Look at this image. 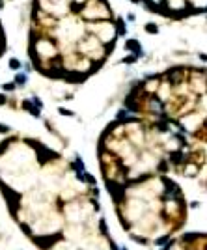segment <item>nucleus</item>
Segmentation results:
<instances>
[{
  "instance_id": "5",
  "label": "nucleus",
  "mask_w": 207,
  "mask_h": 250,
  "mask_svg": "<svg viewBox=\"0 0 207 250\" xmlns=\"http://www.w3.org/2000/svg\"><path fill=\"white\" fill-rule=\"evenodd\" d=\"M4 101H6V99H4V95H0V103H4Z\"/></svg>"
},
{
  "instance_id": "6",
  "label": "nucleus",
  "mask_w": 207,
  "mask_h": 250,
  "mask_svg": "<svg viewBox=\"0 0 207 250\" xmlns=\"http://www.w3.org/2000/svg\"><path fill=\"white\" fill-rule=\"evenodd\" d=\"M123 250H125V248H123Z\"/></svg>"
},
{
  "instance_id": "2",
  "label": "nucleus",
  "mask_w": 207,
  "mask_h": 250,
  "mask_svg": "<svg viewBox=\"0 0 207 250\" xmlns=\"http://www.w3.org/2000/svg\"><path fill=\"white\" fill-rule=\"evenodd\" d=\"M9 65H11V69H19V67H21L19 60H11V64H9Z\"/></svg>"
},
{
  "instance_id": "1",
  "label": "nucleus",
  "mask_w": 207,
  "mask_h": 250,
  "mask_svg": "<svg viewBox=\"0 0 207 250\" xmlns=\"http://www.w3.org/2000/svg\"><path fill=\"white\" fill-rule=\"evenodd\" d=\"M127 49H129V50H136V52L140 54V45H138V41H127Z\"/></svg>"
},
{
  "instance_id": "3",
  "label": "nucleus",
  "mask_w": 207,
  "mask_h": 250,
  "mask_svg": "<svg viewBox=\"0 0 207 250\" xmlns=\"http://www.w3.org/2000/svg\"><path fill=\"white\" fill-rule=\"evenodd\" d=\"M146 28H148L149 32H153V34L157 32V26H155V24H148V26H146Z\"/></svg>"
},
{
  "instance_id": "4",
  "label": "nucleus",
  "mask_w": 207,
  "mask_h": 250,
  "mask_svg": "<svg viewBox=\"0 0 207 250\" xmlns=\"http://www.w3.org/2000/svg\"><path fill=\"white\" fill-rule=\"evenodd\" d=\"M17 80H19V84H24V82H26V76H24V75H19Z\"/></svg>"
}]
</instances>
